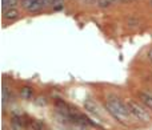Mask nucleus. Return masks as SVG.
I'll return each instance as SVG.
<instances>
[{
    "instance_id": "423d86ee",
    "label": "nucleus",
    "mask_w": 152,
    "mask_h": 130,
    "mask_svg": "<svg viewBox=\"0 0 152 130\" xmlns=\"http://www.w3.org/2000/svg\"><path fill=\"white\" fill-rule=\"evenodd\" d=\"M26 130H45V126L42 121L37 120H27L26 121Z\"/></svg>"
},
{
    "instance_id": "20e7f679",
    "label": "nucleus",
    "mask_w": 152,
    "mask_h": 130,
    "mask_svg": "<svg viewBox=\"0 0 152 130\" xmlns=\"http://www.w3.org/2000/svg\"><path fill=\"white\" fill-rule=\"evenodd\" d=\"M84 109H86L88 113L94 114L95 117H102V113H100L97 105L94 102V100H89V98L84 100Z\"/></svg>"
},
{
    "instance_id": "f8f14e48",
    "label": "nucleus",
    "mask_w": 152,
    "mask_h": 130,
    "mask_svg": "<svg viewBox=\"0 0 152 130\" xmlns=\"http://www.w3.org/2000/svg\"><path fill=\"white\" fill-rule=\"evenodd\" d=\"M35 104L37 105V106H47L48 105V100L45 96H37L36 98H35Z\"/></svg>"
},
{
    "instance_id": "f03ea898",
    "label": "nucleus",
    "mask_w": 152,
    "mask_h": 130,
    "mask_svg": "<svg viewBox=\"0 0 152 130\" xmlns=\"http://www.w3.org/2000/svg\"><path fill=\"white\" fill-rule=\"evenodd\" d=\"M127 106H128V110L137 121L140 122H150L151 121V116L148 114V112L140 104H137L134 100H128L127 101Z\"/></svg>"
},
{
    "instance_id": "4468645a",
    "label": "nucleus",
    "mask_w": 152,
    "mask_h": 130,
    "mask_svg": "<svg viewBox=\"0 0 152 130\" xmlns=\"http://www.w3.org/2000/svg\"><path fill=\"white\" fill-rule=\"evenodd\" d=\"M148 57H150V60L152 61V48L150 49V52H148Z\"/></svg>"
},
{
    "instance_id": "7ed1b4c3",
    "label": "nucleus",
    "mask_w": 152,
    "mask_h": 130,
    "mask_svg": "<svg viewBox=\"0 0 152 130\" xmlns=\"http://www.w3.org/2000/svg\"><path fill=\"white\" fill-rule=\"evenodd\" d=\"M50 4H51L50 0H21L23 8L31 13L42 12V11Z\"/></svg>"
},
{
    "instance_id": "f257e3e1",
    "label": "nucleus",
    "mask_w": 152,
    "mask_h": 130,
    "mask_svg": "<svg viewBox=\"0 0 152 130\" xmlns=\"http://www.w3.org/2000/svg\"><path fill=\"white\" fill-rule=\"evenodd\" d=\"M105 108H107L108 113L120 124H123V125L131 124V113L128 110V106H127V104L124 105L118 97L108 96L107 101H105Z\"/></svg>"
},
{
    "instance_id": "0eeeda50",
    "label": "nucleus",
    "mask_w": 152,
    "mask_h": 130,
    "mask_svg": "<svg viewBox=\"0 0 152 130\" xmlns=\"http://www.w3.org/2000/svg\"><path fill=\"white\" fill-rule=\"evenodd\" d=\"M137 97H139V100L148 108V109L152 110V94L147 93V92H139V93H137Z\"/></svg>"
},
{
    "instance_id": "6e6552de",
    "label": "nucleus",
    "mask_w": 152,
    "mask_h": 130,
    "mask_svg": "<svg viewBox=\"0 0 152 130\" xmlns=\"http://www.w3.org/2000/svg\"><path fill=\"white\" fill-rule=\"evenodd\" d=\"M19 96H20L21 100H26V101H29L34 97V89L31 86H23L19 92Z\"/></svg>"
},
{
    "instance_id": "9b49d317",
    "label": "nucleus",
    "mask_w": 152,
    "mask_h": 130,
    "mask_svg": "<svg viewBox=\"0 0 152 130\" xmlns=\"http://www.w3.org/2000/svg\"><path fill=\"white\" fill-rule=\"evenodd\" d=\"M18 4V0H1V9H11V8H15Z\"/></svg>"
},
{
    "instance_id": "2eb2a0df",
    "label": "nucleus",
    "mask_w": 152,
    "mask_h": 130,
    "mask_svg": "<svg viewBox=\"0 0 152 130\" xmlns=\"http://www.w3.org/2000/svg\"><path fill=\"white\" fill-rule=\"evenodd\" d=\"M151 5H152V0H151Z\"/></svg>"
},
{
    "instance_id": "1a4fd4ad",
    "label": "nucleus",
    "mask_w": 152,
    "mask_h": 130,
    "mask_svg": "<svg viewBox=\"0 0 152 130\" xmlns=\"http://www.w3.org/2000/svg\"><path fill=\"white\" fill-rule=\"evenodd\" d=\"M12 98H13V94H12V92H11V89L7 88L5 85H3V88H1V100H3L1 102H3V105H5L7 102H11Z\"/></svg>"
},
{
    "instance_id": "39448f33",
    "label": "nucleus",
    "mask_w": 152,
    "mask_h": 130,
    "mask_svg": "<svg viewBox=\"0 0 152 130\" xmlns=\"http://www.w3.org/2000/svg\"><path fill=\"white\" fill-rule=\"evenodd\" d=\"M11 130H26V121L19 116H13L10 121Z\"/></svg>"
},
{
    "instance_id": "ddd939ff",
    "label": "nucleus",
    "mask_w": 152,
    "mask_h": 130,
    "mask_svg": "<svg viewBox=\"0 0 152 130\" xmlns=\"http://www.w3.org/2000/svg\"><path fill=\"white\" fill-rule=\"evenodd\" d=\"M118 1H120V0H97V4L100 7H108V5H112Z\"/></svg>"
},
{
    "instance_id": "9d476101",
    "label": "nucleus",
    "mask_w": 152,
    "mask_h": 130,
    "mask_svg": "<svg viewBox=\"0 0 152 130\" xmlns=\"http://www.w3.org/2000/svg\"><path fill=\"white\" fill-rule=\"evenodd\" d=\"M18 17H19V11L16 8L3 11V19H5V20H15Z\"/></svg>"
}]
</instances>
